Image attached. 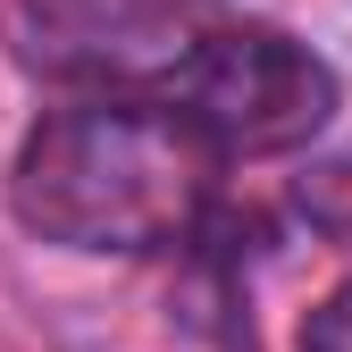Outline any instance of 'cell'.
Returning a JSON list of instances; mask_svg holds the SVG:
<instances>
[{"label":"cell","instance_id":"obj_1","mask_svg":"<svg viewBox=\"0 0 352 352\" xmlns=\"http://www.w3.org/2000/svg\"><path fill=\"white\" fill-rule=\"evenodd\" d=\"M9 51L67 101H151L227 160H277L327 135L336 67L227 0H9Z\"/></svg>","mask_w":352,"mask_h":352},{"label":"cell","instance_id":"obj_2","mask_svg":"<svg viewBox=\"0 0 352 352\" xmlns=\"http://www.w3.org/2000/svg\"><path fill=\"white\" fill-rule=\"evenodd\" d=\"M218 151L193 118L151 101H67L17 143L9 201L25 235L59 252L160 260L201 243L218 210Z\"/></svg>","mask_w":352,"mask_h":352},{"label":"cell","instance_id":"obj_3","mask_svg":"<svg viewBox=\"0 0 352 352\" xmlns=\"http://www.w3.org/2000/svg\"><path fill=\"white\" fill-rule=\"evenodd\" d=\"M302 352H352V285H336L319 311H311V327H302Z\"/></svg>","mask_w":352,"mask_h":352}]
</instances>
